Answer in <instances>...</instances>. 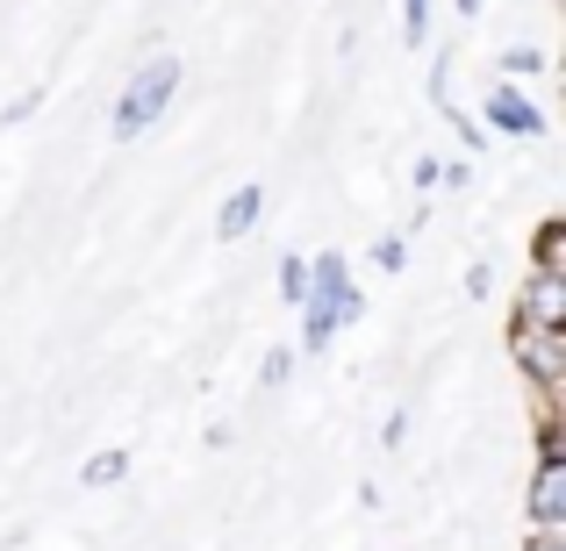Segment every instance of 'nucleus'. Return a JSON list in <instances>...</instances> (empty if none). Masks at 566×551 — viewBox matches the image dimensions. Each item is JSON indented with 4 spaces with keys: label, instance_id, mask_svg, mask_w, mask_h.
I'll return each instance as SVG.
<instances>
[{
    "label": "nucleus",
    "instance_id": "dca6fc26",
    "mask_svg": "<svg viewBox=\"0 0 566 551\" xmlns=\"http://www.w3.org/2000/svg\"><path fill=\"white\" fill-rule=\"evenodd\" d=\"M467 180H473V172H467V158H452V166H438V187H452V193H459Z\"/></svg>",
    "mask_w": 566,
    "mask_h": 551
},
{
    "label": "nucleus",
    "instance_id": "7ed1b4c3",
    "mask_svg": "<svg viewBox=\"0 0 566 551\" xmlns=\"http://www.w3.org/2000/svg\"><path fill=\"white\" fill-rule=\"evenodd\" d=\"M510 359L538 394V415H559L566 394V330H538V322H516L510 316Z\"/></svg>",
    "mask_w": 566,
    "mask_h": 551
},
{
    "label": "nucleus",
    "instance_id": "0eeeda50",
    "mask_svg": "<svg viewBox=\"0 0 566 551\" xmlns=\"http://www.w3.org/2000/svg\"><path fill=\"white\" fill-rule=\"evenodd\" d=\"M123 473H129V452H123V444H108V452H94L80 466V487H115Z\"/></svg>",
    "mask_w": 566,
    "mask_h": 551
},
{
    "label": "nucleus",
    "instance_id": "20e7f679",
    "mask_svg": "<svg viewBox=\"0 0 566 551\" xmlns=\"http://www.w3.org/2000/svg\"><path fill=\"white\" fill-rule=\"evenodd\" d=\"M481 129H488V137L531 144V137H545V108L516 80H502V86H488V100H481Z\"/></svg>",
    "mask_w": 566,
    "mask_h": 551
},
{
    "label": "nucleus",
    "instance_id": "423d86ee",
    "mask_svg": "<svg viewBox=\"0 0 566 551\" xmlns=\"http://www.w3.org/2000/svg\"><path fill=\"white\" fill-rule=\"evenodd\" d=\"M265 215V187H230V201L216 208V236L222 244H237V236H251Z\"/></svg>",
    "mask_w": 566,
    "mask_h": 551
},
{
    "label": "nucleus",
    "instance_id": "1a4fd4ad",
    "mask_svg": "<svg viewBox=\"0 0 566 551\" xmlns=\"http://www.w3.org/2000/svg\"><path fill=\"white\" fill-rule=\"evenodd\" d=\"M280 301L287 308L308 301V258H280Z\"/></svg>",
    "mask_w": 566,
    "mask_h": 551
},
{
    "label": "nucleus",
    "instance_id": "2eb2a0df",
    "mask_svg": "<svg viewBox=\"0 0 566 551\" xmlns=\"http://www.w3.org/2000/svg\"><path fill=\"white\" fill-rule=\"evenodd\" d=\"M401 437H409V415H401V409H395V415H387V423H380V444H387V452H395V444H401Z\"/></svg>",
    "mask_w": 566,
    "mask_h": 551
},
{
    "label": "nucleus",
    "instance_id": "f03ea898",
    "mask_svg": "<svg viewBox=\"0 0 566 551\" xmlns=\"http://www.w3.org/2000/svg\"><path fill=\"white\" fill-rule=\"evenodd\" d=\"M180 80H187V72H180V57H172V51L166 57H144V65L129 72V86L115 94V108H108V137L115 144H137L144 129H158V123H166V108L180 100Z\"/></svg>",
    "mask_w": 566,
    "mask_h": 551
},
{
    "label": "nucleus",
    "instance_id": "f257e3e1",
    "mask_svg": "<svg viewBox=\"0 0 566 551\" xmlns=\"http://www.w3.org/2000/svg\"><path fill=\"white\" fill-rule=\"evenodd\" d=\"M366 308L359 279H352V265L337 258V251H323V258H308V301L294 308L302 316V351H331L337 330H352Z\"/></svg>",
    "mask_w": 566,
    "mask_h": 551
},
{
    "label": "nucleus",
    "instance_id": "9b49d317",
    "mask_svg": "<svg viewBox=\"0 0 566 551\" xmlns=\"http://www.w3.org/2000/svg\"><path fill=\"white\" fill-rule=\"evenodd\" d=\"M401 36H409V43L430 36V0H401Z\"/></svg>",
    "mask_w": 566,
    "mask_h": 551
},
{
    "label": "nucleus",
    "instance_id": "39448f33",
    "mask_svg": "<svg viewBox=\"0 0 566 551\" xmlns=\"http://www.w3.org/2000/svg\"><path fill=\"white\" fill-rule=\"evenodd\" d=\"M516 322H538V330H566V273H538L531 265L524 287H516Z\"/></svg>",
    "mask_w": 566,
    "mask_h": 551
},
{
    "label": "nucleus",
    "instance_id": "ddd939ff",
    "mask_svg": "<svg viewBox=\"0 0 566 551\" xmlns=\"http://www.w3.org/2000/svg\"><path fill=\"white\" fill-rule=\"evenodd\" d=\"M287 372H294V351H273V359L259 365V380H265V386H287Z\"/></svg>",
    "mask_w": 566,
    "mask_h": 551
},
{
    "label": "nucleus",
    "instance_id": "4468645a",
    "mask_svg": "<svg viewBox=\"0 0 566 551\" xmlns=\"http://www.w3.org/2000/svg\"><path fill=\"white\" fill-rule=\"evenodd\" d=\"M467 294H473V301H488V294H495V265H473V273H467Z\"/></svg>",
    "mask_w": 566,
    "mask_h": 551
},
{
    "label": "nucleus",
    "instance_id": "6e6552de",
    "mask_svg": "<svg viewBox=\"0 0 566 551\" xmlns=\"http://www.w3.org/2000/svg\"><path fill=\"white\" fill-rule=\"evenodd\" d=\"M531 265H538V273H566V230H559V222H545V230H538Z\"/></svg>",
    "mask_w": 566,
    "mask_h": 551
},
{
    "label": "nucleus",
    "instance_id": "f8f14e48",
    "mask_svg": "<svg viewBox=\"0 0 566 551\" xmlns=\"http://www.w3.org/2000/svg\"><path fill=\"white\" fill-rule=\"evenodd\" d=\"M374 265H380V273H401V265H409V236H380V244H374Z\"/></svg>",
    "mask_w": 566,
    "mask_h": 551
},
{
    "label": "nucleus",
    "instance_id": "f3484780",
    "mask_svg": "<svg viewBox=\"0 0 566 551\" xmlns=\"http://www.w3.org/2000/svg\"><path fill=\"white\" fill-rule=\"evenodd\" d=\"M524 551H566V530H531Z\"/></svg>",
    "mask_w": 566,
    "mask_h": 551
},
{
    "label": "nucleus",
    "instance_id": "9d476101",
    "mask_svg": "<svg viewBox=\"0 0 566 551\" xmlns=\"http://www.w3.org/2000/svg\"><path fill=\"white\" fill-rule=\"evenodd\" d=\"M502 72H510V80H538V72H545V51H531V43H516V51L502 57Z\"/></svg>",
    "mask_w": 566,
    "mask_h": 551
},
{
    "label": "nucleus",
    "instance_id": "a211bd4d",
    "mask_svg": "<svg viewBox=\"0 0 566 551\" xmlns=\"http://www.w3.org/2000/svg\"><path fill=\"white\" fill-rule=\"evenodd\" d=\"M459 14H481V0H459Z\"/></svg>",
    "mask_w": 566,
    "mask_h": 551
}]
</instances>
